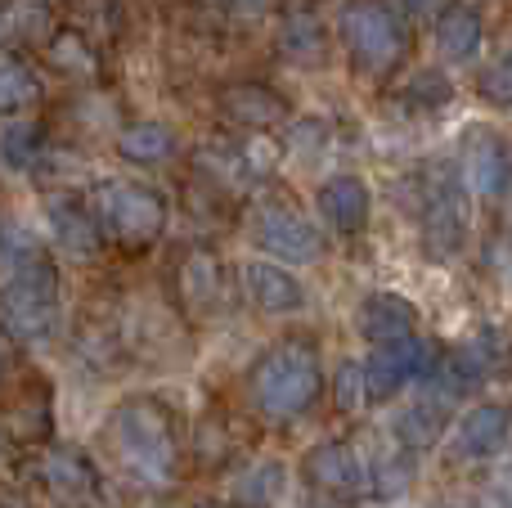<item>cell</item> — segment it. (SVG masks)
<instances>
[{"mask_svg": "<svg viewBox=\"0 0 512 508\" xmlns=\"http://www.w3.org/2000/svg\"><path fill=\"white\" fill-rule=\"evenodd\" d=\"M306 477L310 486H319L328 495H355L369 482V468H364V459L346 441H319L306 455Z\"/></svg>", "mask_w": 512, "mask_h": 508, "instance_id": "obj_13", "label": "cell"}, {"mask_svg": "<svg viewBox=\"0 0 512 508\" xmlns=\"http://www.w3.org/2000/svg\"><path fill=\"white\" fill-rule=\"evenodd\" d=\"M319 356L310 342H279L248 369V396L270 423H292L319 401Z\"/></svg>", "mask_w": 512, "mask_h": 508, "instance_id": "obj_2", "label": "cell"}, {"mask_svg": "<svg viewBox=\"0 0 512 508\" xmlns=\"http://www.w3.org/2000/svg\"><path fill=\"white\" fill-rule=\"evenodd\" d=\"M414 473H418L414 455H387V459H378V464H373V473H369L373 495H378L382 504L405 500L409 486H414Z\"/></svg>", "mask_w": 512, "mask_h": 508, "instance_id": "obj_27", "label": "cell"}, {"mask_svg": "<svg viewBox=\"0 0 512 508\" xmlns=\"http://www.w3.org/2000/svg\"><path fill=\"white\" fill-rule=\"evenodd\" d=\"M36 477H41L45 495L54 504H86L90 495L99 491V477L77 450H50V455L36 464Z\"/></svg>", "mask_w": 512, "mask_h": 508, "instance_id": "obj_14", "label": "cell"}, {"mask_svg": "<svg viewBox=\"0 0 512 508\" xmlns=\"http://www.w3.org/2000/svg\"><path fill=\"white\" fill-rule=\"evenodd\" d=\"M432 36H436L441 59L463 68V63H472L481 54V45H486V23H481V14L468 5H445Z\"/></svg>", "mask_w": 512, "mask_h": 508, "instance_id": "obj_17", "label": "cell"}, {"mask_svg": "<svg viewBox=\"0 0 512 508\" xmlns=\"http://www.w3.org/2000/svg\"><path fill=\"white\" fill-rule=\"evenodd\" d=\"M360 333L373 342V347H382V342H400V338H414L418 333V311L409 297L400 293H369L360 302Z\"/></svg>", "mask_w": 512, "mask_h": 508, "instance_id": "obj_16", "label": "cell"}, {"mask_svg": "<svg viewBox=\"0 0 512 508\" xmlns=\"http://www.w3.org/2000/svg\"><path fill=\"white\" fill-rule=\"evenodd\" d=\"M41 149H45V131L36 122H9L5 135H0V158H5L14 171L36 167V162H41Z\"/></svg>", "mask_w": 512, "mask_h": 508, "instance_id": "obj_25", "label": "cell"}, {"mask_svg": "<svg viewBox=\"0 0 512 508\" xmlns=\"http://www.w3.org/2000/svg\"><path fill=\"white\" fill-rule=\"evenodd\" d=\"M436 365V351L423 338H400V342H382L373 347V356L364 360V387H369V401H391L405 387L423 383Z\"/></svg>", "mask_w": 512, "mask_h": 508, "instance_id": "obj_7", "label": "cell"}, {"mask_svg": "<svg viewBox=\"0 0 512 508\" xmlns=\"http://www.w3.org/2000/svg\"><path fill=\"white\" fill-rule=\"evenodd\" d=\"M50 230H54V243L72 257H95L99 248V225L90 216V207L72 203V198H54L50 203Z\"/></svg>", "mask_w": 512, "mask_h": 508, "instance_id": "obj_20", "label": "cell"}, {"mask_svg": "<svg viewBox=\"0 0 512 508\" xmlns=\"http://www.w3.org/2000/svg\"><path fill=\"white\" fill-rule=\"evenodd\" d=\"M243 288H248L252 306L265 315H297L306 306V288L283 261L252 257L243 261Z\"/></svg>", "mask_w": 512, "mask_h": 508, "instance_id": "obj_11", "label": "cell"}, {"mask_svg": "<svg viewBox=\"0 0 512 508\" xmlns=\"http://www.w3.org/2000/svg\"><path fill=\"white\" fill-rule=\"evenodd\" d=\"M50 63L59 72H68V77H95L99 72V59H95V50H90V41L81 32H72V27H63L50 41Z\"/></svg>", "mask_w": 512, "mask_h": 508, "instance_id": "obj_26", "label": "cell"}, {"mask_svg": "<svg viewBox=\"0 0 512 508\" xmlns=\"http://www.w3.org/2000/svg\"><path fill=\"white\" fill-rule=\"evenodd\" d=\"M113 428V446L117 459L126 464V473L144 486H167L180 473V441H176V423L171 410L153 396H131L113 410L108 419Z\"/></svg>", "mask_w": 512, "mask_h": 508, "instance_id": "obj_1", "label": "cell"}, {"mask_svg": "<svg viewBox=\"0 0 512 508\" xmlns=\"http://www.w3.org/2000/svg\"><path fill=\"white\" fill-rule=\"evenodd\" d=\"M468 189H463L459 176H432L423 194V243L436 252V257H454L468 239Z\"/></svg>", "mask_w": 512, "mask_h": 508, "instance_id": "obj_9", "label": "cell"}, {"mask_svg": "<svg viewBox=\"0 0 512 508\" xmlns=\"http://www.w3.org/2000/svg\"><path fill=\"white\" fill-rule=\"evenodd\" d=\"M337 32L364 77H391L405 59V23L387 0H346L337 9Z\"/></svg>", "mask_w": 512, "mask_h": 508, "instance_id": "obj_5", "label": "cell"}, {"mask_svg": "<svg viewBox=\"0 0 512 508\" xmlns=\"http://www.w3.org/2000/svg\"><path fill=\"white\" fill-rule=\"evenodd\" d=\"M459 180L477 198H504L512 189V144L499 131H472L459 149Z\"/></svg>", "mask_w": 512, "mask_h": 508, "instance_id": "obj_10", "label": "cell"}, {"mask_svg": "<svg viewBox=\"0 0 512 508\" xmlns=\"http://www.w3.org/2000/svg\"><path fill=\"white\" fill-rule=\"evenodd\" d=\"M5 365H9V351H5V338H0V378H5Z\"/></svg>", "mask_w": 512, "mask_h": 508, "instance_id": "obj_35", "label": "cell"}, {"mask_svg": "<svg viewBox=\"0 0 512 508\" xmlns=\"http://www.w3.org/2000/svg\"><path fill=\"white\" fill-rule=\"evenodd\" d=\"M508 437H512V410L508 405H495V401H486V405H472L468 414L459 419V455L463 459H495L499 450L508 446Z\"/></svg>", "mask_w": 512, "mask_h": 508, "instance_id": "obj_15", "label": "cell"}, {"mask_svg": "<svg viewBox=\"0 0 512 508\" xmlns=\"http://www.w3.org/2000/svg\"><path fill=\"white\" fill-rule=\"evenodd\" d=\"M225 293V279H221V261L212 252L194 248L185 261H180V297H185L189 311H216Z\"/></svg>", "mask_w": 512, "mask_h": 508, "instance_id": "obj_19", "label": "cell"}, {"mask_svg": "<svg viewBox=\"0 0 512 508\" xmlns=\"http://www.w3.org/2000/svg\"><path fill=\"white\" fill-rule=\"evenodd\" d=\"M409 9H418V14H432V9H441L445 0H405Z\"/></svg>", "mask_w": 512, "mask_h": 508, "instance_id": "obj_34", "label": "cell"}, {"mask_svg": "<svg viewBox=\"0 0 512 508\" xmlns=\"http://www.w3.org/2000/svg\"><path fill=\"white\" fill-rule=\"evenodd\" d=\"M279 45H283V59L297 63V68H324V59H328V36L315 23V14H306V9L283 18Z\"/></svg>", "mask_w": 512, "mask_h": 508, "instance_id": "obj_22", "label": "cell"}, {"mask_svg": "<svg viewBox=\"0 0 512 508\" xmlns=\"http://www.w3.org/2000/svg\"><path fill=\"white\" fill-rule=\"evenodd\" d=\"M117 153L126 162H140V167H153V162H167L176 153V131L167 122H135L117 135Z\"/></svg>", "mask_w": 512, "mask_h": 508, "instance_id": "obj_23", "label": "cell"}, {"mask_svg": "<svg viewBox=\"0 0 512 508\" xmlns=\"http://www.w3.org/2000/svg\"><path fill=\"white\" fill-rule=\"evenodd\" d=\"M306 508H328V504H306Z\"/></svg>", "mask_w": 512, "mask_h": 508, "instance_id": "obj_36", "label": "cell"}, {"mask_svg": "<svg viewBox=\"0 0 512 508\" xmlns=\"http://www.w3.org/2000/svg\"><path fill=\"white\" fill-rule=\"evenodd\" d=\"M63 288L50 257H36L27 266L0 275V329L14 342H50L59 333Z\"/></svg>", "mask_w": 512, "mask_h": 508, "instance_id": "obj_3", "label": "cell"}, {"mask_svg": "<svg viewBox=\"0 0 512 508\" xmlns=\"http://www.w3.org/2000/svg\"><path fill=\"white\" fill-rule=\"evenodd\" d=\"M41 95V81H36V72L27 68L23 59H14V54H0V117L9 113H23L32 99Z\"/></svg>", "mask_w": 512, "mask_h": 508, "instance_id": "obj_24", "label": "cell"}, {"mask_svg": "<svg viewBox=\"0 0 512 508\" xmlns=\"http://www.w3.org/2000/svg\"><path fill=\"white\" fill-rule=\"evenodd\" d=\"M221 113L230 117L234 126H243V131H265V126H274L283 117V99L274 95V90L265 86H230L221 95Z\"/></svg>", "mask_w": 512, "mask_h": 508, "instance_id": "obj_21", "label": "cell"}, {"mask_svg": "<svg viewBox=\"0 0 512 508\" xmlns=\"http://www.w3.org/2000/svg\"><path fill=\"white\" fill-rule=\"evenodd\" d=\"M315 207L337 234H360L373 216V194H369V185H364V176L337 171V176H328L324 185H319Z\"/></svg>", "mask_w": 512, "mask_h": 508, "instance_id": "obj_12", "label": "cell"}, {"mask_svg": "<svg viewBox=\"0 0 512 508\" xmlns=\"http://www.w3.org/2000/svg\"><path fill=\"white\" fill-rule=\"evenodd\" d=\"M0 508H14V504H0Z\"/></svg>", "mask_w": 512, "mask_h": 508, "instance_id": "obj_37", "label": "cell"}, {"mask_svg": "<svg viewBox=\"0 0 512 508\" xmlns=\"http://www.w3.org/2000/svg\"><path fill=\"white\" fill-rule=\"evenodd\" d=\"M333 401L342 414H355L364 401H369V387H364V360H346L333 378Z\"/></svg>", "mask_w": 512, "mask_h": 508, "instance_id": "obj_30", "label": "cell"}, {"mask_svg": "<svg viewBox=\"0 0 512 508\" xmlns=\"http://www.w3.org/2000/svg\"><path fill=\"white\" fill-rule=\"evenodd\" d=\"M481 99H490L495 108H512V50L499 54V59L481 72Z\"/></svg>", "mask_w": 512, "mask_h": 508, "instance_id": "obj_31", "label": "cell"}, {"mask_svg": "<svg viewBox=\"0 0 512 508\" xmlns=\"http://www.w3.org/2000/svg\"><path fill=\"white\" fill-rule=\"evenodd\" d=\"M328 144H333V131H328L324 117H297L288 126V153L297 162H319L328 153Z\"/></svg>", "mask_w": 512, "mask_h": 508, "instance_id": "obj_28", "label": "cell"}, {"mask_svg": "<svg viewBox=\"0 0 512 508\" xmlns=\"http://www.w3.org/2000/svg\"><path fill=\"white\" fill-rule=\"evenodd\" d=\"M405 95H409V104H432V108H436V104H445L454 90H450V81H445V72L427 68V72H418V77L409 81Z\"/></svg>", "mask_w": 512, "mask_h": 508, "instance_id": "obj_32", "label": "cell"}, {"mask_svg": "<svg viewBox=\"0 0 512 508\" xmlns=\"http://www.w3.org/2000/svg\"><path fill=\"white\" fill-rule=\"evenodd\" d=\"M252 239L261 252H270V261L283 266H310L324 257V234L288 203H261L252 212Z\"/></svg>", "mask_w": 512, "mask_h": 508, "instance_id": "obj_6", "label": "cell"}, {"mask_svg": "<svg viewBox=\"0 0 512 508\" xmlns=\"http://www.w3.org/2000/svg\"><path fill=\"white\" fill-rule=\"evenodd\" d=\"M288 486V464L283 459H256L230 482V508H274Z\"/></svg>", "mask_w": 512, "mask_h": 508, "instance_id": "obj_18", "label": "cell"}, {"mask_svg": "<svg viewBox=\"0 0 512 508\" xmlns=\"http://www.w3.org/2000/svg\"><path fill=\"white\" fill-rule=\"evenodd\" d=\"M23 0H0V36H9V32H18V27L27 23V18H18L23 14Z\"/></svg>", "mask_w": 512, "mask_h": 508, "instance_id": "obj_33", "label": "cell"}, {"mask_svg": "<svg viewBox=\"0 0 512 508\" xmlns=\"http://www.w3.org/2000/svg\"><path fill=\"white\" fill-rule=\"evenodd\" d=\"M36 257H45L36 234L23 230L18 221H0V275H9V270L27 266V261H36Z\"/></svg>", "mask_w": 512, "mask_h": 508, "instance_id": "obj_29", "label": "cell"}, {"mask_svg": "<svg viewBox=\"0 0 512 508\" xmlns=\"http://www.w3.org/2000/svg\"><path fill=\"white\" fill-rule=\"evenodd\" d=\"M454 401H459V396H450L445 387H436L432 378H423L414 401H405L391 414V437L400 441V450H405V455H427V450L450 432Z\"/></svg>", "mask_w": 512, "mask_h": 508, "instance_id": "obj_8", "label": "cell"}, {"mask_svg": "<svg viewBox=\"0 0 512 508\" xmlns=\"http://www.w3.org/2000/svg\"><path fill=\"white\" fill-rule=\"evenodd\" d=\"M90 216L104 234H113L122 248H144L167 230V198L140 180L108 176L90 189Z\"/></svg>", "mask_w": 512, "mask_h": 508, "instance_id": "obj_4", "label": "cell"}]
</instances>
